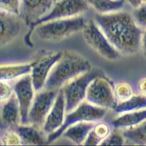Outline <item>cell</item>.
Wrapping results in <instances>:
<instances>
[{"label":"cell","instance_id":"6da1fadb","mask_svg":"<svg viewBox=\"0 0 146 146\" xmlns=\"http://www.w3.org/2000/svg\"><path fill=\"white\" fill-rule=\"evenodd\" d=\"M94 21L120 53L135 54L141 48L143 31L129 13L118 10L95 15Z\"/></svg>","mask_w":146,"mask_h":146},{"label":"cell","instance_id":"7a4b0ae2","mask_svg":"<svg viewBox=\"0 0 146 146\" xmlns=\"http://www.w3.org/2000/svg\"><path fill=\"white\" fill-rule=\"evenodd\" d=\"M91 69L89 62L80 54L72 51L62 55L53 66L43 88L45 90H60L72 79Z\"/></svg>","mask_w":146,"mask_h":146},{"label":"cell","instance_id":"3957f363","mask_svg":"<svg viewBox=\"0 0 146 146\" xmlns=\"http://www.w3.org/2000/svg\"><path fill=\"white\" fill-rule=\"evenodd\" d=\"M86 23L85 18L80 15L56 19L36 26L35 34L39 39L44 41H61L83 31Z\"/></svg>","mask_w":146,"mask_h":146},{"label":"cell","instance_id":"277c9868","mask_svg":"<svg viewBox=\"0 0 146 146\" xmlns=\"http://www.w3.org/2000/svg\"><path fill=\"white\" fill-rule=\"evenodd\" d=\"M104 76V72L97 68H91L88 71L78 75L64 86L62 88L65 99V109L70 112L86 99L88 85L94 78Z\"/></svg>","mask_w":146,"mask_h":146},{"label":"cell","instance_id":"5b68a950","mask_svg":"<svg viewBox=\"0 0 146 146\" xmlns=\"http://www.w3.org/2000/svg\"><path fill=\"white\" fill-rule=\"evenodd\" d=\"M106 113V108L96 106L92 104H90L88 102H82L73 110L69 112L68 114L65 116L63 124L58 129L48 135L47 142L48 143H52L59 138L62 136V133L69 126L75 123L83 122V121L94 122V121L102 119Z\"/></svg>","mask_w":146,"mask_h":146},{"label":"cell","instance_id":"8992f818","mask_svg":"<svg viewBox=\"0 0 146 146\" xmlns=\"http://www.w3.org/2000/svg\"><path fill=\"white\" fill-rule=\"evenodd\" d=\"M82 32L85 42L102 57L114 61L120 56L119 52L108 41L94 21L87 22Z\"/></svg>","mask_w":146,"mask_h":146},{"label":"cell","instance_id":"52a82bcc","mask_svg":"<svg viewBox=\"0 0 146 146\" xmlns=\"http://www.w3.org/2000/svg\"><path fill=\"white\" fill-rule=\"evenodd\" d=\"M86 99L90 104L106 109L114 110L117 105L114 91L105 76L97 77L90 83Z\"/></svg>","mask_w":146,"mask_h":146},{"label":"cell","instance_id":"ba28073f","mask_svg":"<svg viewBox=\"0 0 146 146\" xmlns=\"http://www.w3.org/2000/svg\"><path fill=\"white\" fill-rule=\"evenodd\" d=\"M88 7L86 0H57L48 13L32 23V27L34 28L50 21L80 15L88 9Z\"/></svg>","mask_w":146,"mask_h":146},{"label":"cell","instance_id":"9c48e42d","mask_svg":"<svg viewBox=\"0 0 146 146\" xmlns=\"http://www.w3.org/2000/svg\"><path fill=\"white\" fill-rule=\"evenodd\" d=\"M57 90H45L35 96L28 115V123L36 127L43 126L48 113L56 98Z\"/></svg>","mask_w":146,"mask_h":146},{"label":"cell","instance_id":"30bf717a","mask_svg":"<svg viewBox=\"0 0 146 146\" xmlns=\"http://www.w3.org/2000/svg\"><path fill=\"white\" fill-rule=\"evenodd\" d=\"M13 90L20 110L21 123L27 124L29 112L33 102L35 91L31 75L29 74L23 75L16 82Z\"/></svg>","mask_w":146,"mask_h":146},{"label":"cell","instance_id":"8fae6325","mask_svg":"<svg viewBox=\"0 0 146 146\" xmlns=\"http://www.w3.org/2000/svg\"><path fill=\"white\" fill-rule=\"evenodd\" d=\"M62 55V52H57L32 63L30 75L32 78V84L35 91H40L43 88L50 70L59 60Z\"/></svg>","mask_w":146,"mask_h":146},{"label":"cell","instance_id":"7c38bea8","mask_svg":"<svg viewBox=\"0 0 146 146\" xmlns=\"http://www.w3.org/2000/svg\"><path fill=\"white\" fill-rule=\"evenodd\" d=\"M65 99L62 88L58 91L56 98L51 109L46 116L43 124V130L45 133L49 135L58 129L64 121Z\"/></svg>","mask_w":146,"mask_h":146},{"label":"cell","instance_id":"4fadbf2b","mask_svg":"<svg viewBox=\"0 0 146 146\" xmlns=\"http://www.w3.org/2000/svg\"><path fill=\"white\" fill-rule=\"evenodd\" d=\"M20 15L27 24L32 23L40 19L52 7L53 0H21Z\"/></svg>","mask_w":146,"mask_h":146},{"label":"cell","instance_id":"5bb4252c","mask_svg":"<svg viewBox=\"0 0 146 146\" xmlns=\"http://www.w3.org/2000/svg\"><path fill=\"white\" fill-rule=\"evenodd\" d=\"M21 30L17 15L0 10V48L13 41Z\"/></svg>","mask_w":146,"mask_h":146},{"label":"cell","instance_id":"9a60e30c","mask_svg":"<svg viewBox=\"0 0 146 146\" xmlns=\"http://www.w3.org/2000/svg\"><path fill=\"white\" fill-rule=\"evenodd\" d=\"M21 122L20 110L15 94L10 96L0 108V128L13 129Z\"/></svg>","mask_w":146,"mask_h":146},{"label":"cell","instance_id":"2e32d148","mask_svg":"<svg viewBox=\"0 0 146 146\" xmlns=\"http://www.w3.org/2000/svg\"><path fill=\"white\" fill-rule=\"evenodd\" d=\"M94 126L91 121H83L69 126L61 137L67 138L76 145H81L84 143L87 135Z\"/></svg>","mask_w":146,"mask_h":146},{"label":"cell","instance_id":"e0dca14e","mask_svg":"<svg viewBox=\"0 0 146 146\" xmlns=\"http://www.w3.org/2000/svg\"><path fill=\"white\" fill-rule=\"evenodd\" d=\"M145 120H146V108L122 113L112 123L114 127L123 129L136 126Z\"/></svg>","mask_w":146,"mask_h":146},{"label":"cell","instance_id":"ac0fdd59","mask_svg":"<svg viewBox=\"0 0 146 146\" xmlns=\"http://www.w3.org/2000/svg\"><path fill=\"white\" fill-rule=\"evenodd\" d=\"M32 63L0 65V81H8L31 72Z\"/></svg>","mask_w":146,"mask_h":146},{"label":"cell","instance_id":"d6986e66","mask_svg":"<svg viewBox=\"0 0 146 146\" xmlns=\"http://www.w3.org/2000/svg\"><path fill=\"white\" fill-rule=\"evenodd\" d=\"M15 131L21 139L23 144L27 145H43L45 144V139L38 131L35 126H17Z\"/></svg>","mask_w":146,"mask_h":146},{"label":"cell","instance_id":"ffe728a7","mask_svg":"<svg viewBox=\"0 0 146 146\" xmlns=\"http://www.w3.org/2000/svg\"><path fill=\"white\" fill-rule=\"evenodd\" d=\"M145 108L146 96L143 94L133 95L129 99L117 104L114 108V111L118 114H122Z\"/></svg>","mask_w":146,"mask_h":146},{"label":"cell","instance_id":"44dd1931","mask_svg":"<svg viewBox=\"0 0 146 146\" xmlns=\"http://www.w3.org/2000/svg\"><path fill=\"white\" fill-rule=\"evenodd\" d=\"M121 133L125 139L133 144L146 145V120L133 127L123 129Z\"/></svg>","mask_w":146,"mask_h":146},{"label":"cell","instance_id":"7402d4cb","mask_svg":"<svg viewBox=\"0 0 146 146\" xmlns=\"http://www.w3.org/2000/svg\"><path fill=\"white\" fill-rule=\"evenodd\" d=\"M100 13H109L121 10L125 4V0H86Z\"/></svg>","mask_w":146,"mask_h":146},{"label":"cell","instance_id":"603a6c76","mask_svg":"<svg viewBox=\"0 0 146 146\" xmlns=\"http://www.w3.org/2000/svg\"><path fill=\"white\" fill-rule=\"evenodd\" d=\"M114 95L116 101L121 102L133 96V89L126 82H120L115 87Z\"/></svg>","mask_w":146,"mask_h":146},{"label":"cell","instance_id":"cb8c5ba5","mask_svg":"<svg viewBox=\"0 0 146 146\" xmlns=\"http://www.w3.org/2000/svg\"><path fill=\"white\" fill-rule=\"evenodd\" d=\"M21 0H0V10L15 15H20Z\"/></svg>","mask_w":146,"mask_h":146},{"label":"cell","instance_id":"d4e9b609","mask_svg":"<svg viewBox=\"0 0 146 146\" xmlns=\"http://www.w3.org/2000/svg\"><path fill=\"white\" fill-rule=\"evenodd\" d=\"M133 18L139 28L146 29V2H143L139 7L135 8Z\"/></svg>","mask_w":146,"mask_h":146},{"label":"cell","instance_id":"484cf974","mask_svg":"<svg viewBox=\"0 0 146 146\" xmlns=\"http://www.w3.org/2000/svg\"><path fill=\"white\" fill-rule=\"evenodd\" d=\"M125 138L122 133L118 131H113L110 133L106 138L103 139L100 145H122L125 144Z\"/></svg>","mask_w":146,"mask_h":146},{"label":"cell","instance_id":"4316f807","mask_svg":"<svg viewBox=\"0 0 146 146\" xmlns=\"http://www.w3.org/2000/svg\"><path fill=\"white\" fill-rule=\"evenodd\" d=\"M1 143L5 145H18L23 144V142L16 131H9L2 137Z\"/></svg>","mask_w":146,"mask_h":146},{"label":"cell","instance_id":"83f0119b","mask_svg":"<svg viewBox=\"0 0 146 146\" xmlns=\"http://www.w3.org/2000/svg\"><path fill=\"white\" fill-rule=\"evenodd\" d=\"M92 130L97 135V137L100 138L102 140L106 138L110 134L109 126L104 123H98V124L94 125Z\"/></svg>","mask_w":146,"mask_h":146},{"label":"cell","instance_id":"f1b7e54d","mask_svg":"<svg viewBox=\"0 0 146 146\" xmlns=\"http://www.w3.org/2000/svg\"><path fill=\"white\" fill-rule=\"evenodd\" d=\"M13 94L11 86L6 81H0V101L5 102Z\"/></svg>","mask_w":146,"mask_h":146},{"label":"cell","instance_id":"f546056e","mask_svg":"<svg viewBox=\"0 0 146 146\" xmlns=\"http://www.w3.org/2000/svg\"><path fill=\"white\" fill-rule=\"evenodd\" d=\"M102 141V140L100 138H99L97 135L94 132L93 130L91 129L90 132L88 133V135H87L86 138L83 144L86 145H100Z\"/></svg>","mask_w":146,"mask_h":146},{"label":"cell","instance_id":"4dcf8cb0","mask_svg":"<svg viewBox=\"0 0 146 146\" xmlns=\"http://www.w3.org/2000/svg\"><path fill=\"white\" fill-rule=\"evenodd\" d=\"M138 88H139V91L141 94L146 96V78H143L139 82Z\"/></svg>","mask_w":146,"mask_h":146},{"label":"cell","instance_id":"1f68e13d","mask_svg":"<svg viewBox=\"0 0 146 146\" xmlns=\"http://www.w3.org/2000/svg\"><path fill=\"white\" fill-rule=\"evenodd\" d=\"M141 48L145 55H146V29L143 31L141 36Z\"/></svg>","mask_w":146,"mask_h":146},{"label":"cell","instance_id":"d6a6232c","mask_svg":"<svg viewBox=\"0 0 146 146\" xmlns=\"http://www.w3.org/2000/svg\"><path fill=\"white\" fill-rule=\"evenodd\" d=\"M125 1H126L131 7H134L135 9L139 7V5L144 2V0H125Z\"/></svg>","mask_w":146,"mask_h":146},{"label":"cell","instance_id":"836d02e7","mask_svg":"<svg viewBox=\"0 0 146 146\" xmlns=\"http://www.w3.org/2000/svg\"><path fill=\"white\" fill-rule=\"evenodd\" d=\"M53 2H56V1H57V0H53Z\"/></svg>","mask_w":146,"mask_h":146},{"label":"cell","instance_id":"e575fe53","mask_svg":"<svg viewBox=\"0 0 146 146\" xmlns=\"http://www.w3.org/2000/svg\"><path fill=\"white\" fill-rule=\"evenodd\" d=\"M144 2H146V0H144Z\"/></svg>","mask_w":146,"mask_h":146},{"label":"cell","instance_id":"d590c367","mask_svg":"<svg viewBox=\"0 0 146 146\" xmlns=\"http://www.w3.org/2000/svg\"><path fill=\"white\" fill-rule=\"evenodd\" d=\"M0 145H2V143H1V142H0Z\"/></svg>","mask_w":146,"mask_h":146}]
</instances>
